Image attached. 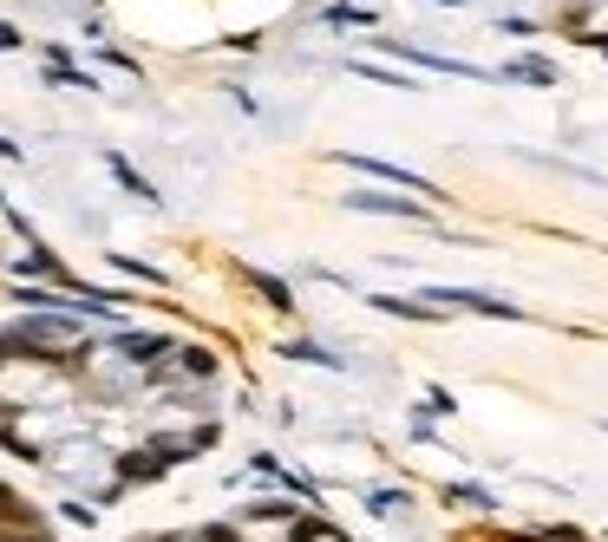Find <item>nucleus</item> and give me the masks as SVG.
I'll use <instances>...</instances> for the list:
<instances>
[{
  "label": "nucleus",
  "instance_id": "1",
  "mask_svg": "<svg viewBox=\"0 0 608 542\" xmlns=\"http://www.w3.org/2000/svg\"><path fill=\"white\" fill-rule=\"evenodd\" d=\"M347 170H367V177H386V183H400V190H419V196H445V190H432L419 170H400V164H373V157H341Z\"/></svg>",
  "mask_w": 608,
  "mask_h": 542
},
{
  "label": "nucleus",
  "instance_id": "2",
  "mask_svg": "<svg viewBox=\"0 0 608 542\" xmlns=\"http://www.w3.org/2000/svg\"><path fill=\"white\" fill-rule=\"evenodd\" d=\"M347 209H373V216H400V222H419V209H413V203H400V196H373V190H347Z\"/></svg>",
  "mask_w": 608,
  "mask_h": 542
},
{
  "label": "nucleus",
  "instance_id": "3",
  "mask_svg": "<svg viewBox=\"0 0 608 542\" xmlns=\"http://www.w3.org/2000/svg\"><path fill=\"white\" fill-rule=\"evenodd\" d=\"M0 530H33V510H26L7 484H0Z\"/></svg>",
  "mask_w": 608,
  "mask_h": 542
},
{
  "label": "nucleus",
  "instance_id": "4",
  "mask_svg": "<svg viewBox=\"0 0 608 542\" xmlns=\"http://www.w3.org/2000/svg\"><path fill=\"white\" fill-rule=\"evenodd\" d=\"M504 79H530V85H557V72H550L544 59H517V65H511Z\"/></svg>",
  "mask_w": 608,
  "mask_h": 542
},
{
  "label": "nucleus",
  "instance_id": "5",
  "mask_svg": "<svg viewBox=\"0 0 608 542\" xmlns=\"http://www.w3.org/2000/svg\"><path fill=\"white\" fill-rule=\"evenodd\" d=\"M118 347H124L131 360H157V353H164V340H157V334H124Z\"/></svg>",
  "mask_w": 608,
  "mask_h": 542
},
{
  "label": "nucleus",
  "instance_id": "6",
  "mask_svg": "<svg viewBox=\"0 0 608 542\" xmlns=\"http://www.w3.org/2000/svg\"><path fill=\"white\" fill-rule=\"evenodd\" d=\"M111 177H118V183H124V190H131V196H144V203H151V196H157V190H151V183H144V177H138V170H131V164H118V157H111Z\"/></svg>",
  "mask_w": 608,
  "mask_h": 542
},
{
  "label": "nucleus",
  "instance_id": "7",
  "mask_svg": "<svg viewBox=\"0 0 608 542\" xmlns=\"http://www.w3.org/2000/svg\"><path fill=\"white\" fill-rule=\"evenodd\" d=\"M249 281H255V288H262V294H269V301H275V308H288V288H282V281H275V275H255V268H249Z\"/></svg>",
  "mask_w": 608,
  "mask_h": 542
},
{
  "label": "nucleus",
  "instance_id": "8",
  "mask_svg": "<svg viewBox=\"0 0 608 542\" xmlns=\"http://www.w3.org/2000/svg\"><path fill=\"white\" fill-rule=\"evenodd\" d=\"M0 542H52L46 530H0Z\"/></svg>",
  "mask_w": 608,
  "mask_h": 542
},
{
  "label": "nucleus",
  "instance_id": "9",
  "mask_svg": "<svg viewBox=\"0 0 608 542\" xmlns=\"http://www.w3.org/2000/svg\"><path fill=\"white\" fill-rule=\"evenodd\" d=\"M7 46H20V33H13V26H0V52H7Z\"/></svg>",
  "mask_w": 608,
  "mask_h": 542
},
{
  "label": "nucleus",
  "instance_id": "10",
  "mask_svg": "<svg viewBox=\"0 0 608 542\" xmlns=\"http://www.w3.org/2000/svg\"><path fill=\"white\" fill-rule=\"evenodd\" d=\"M0 157H13V137H0Z\"/></svg>",
  "mask_w": 608,
  "mask_h": 542
}]
</instances>
